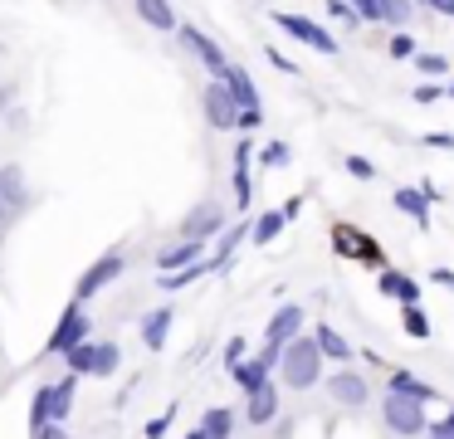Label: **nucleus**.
Segmentation results:
<instances>
[{
    "mask_svg": "<svg viewBox=\"0 0 454 439\" xmlns=\"http://www.w3.org/2000/svg\"><path fill=\"white\" fill-rule=\"evenodd\" d=\"M278 371H284L288 390H313L323 380V351H317L313 337H294L278 357Z\"/></svg>",
    "mask_w": 454,
    "mask_h": 439,
    "instance_id": "obj_1",
    "label": "nucleus"
},
{
    "mask_svg": "<svg viewBox=\"0 0 454 439\" xmlns=\"http://www.w3.org/2000/svg\"><path fill=\"white\" fill-rule=\"evenodd\" d=\"M74 390H79V376H59V380H50V386L35 390V400H30V429L64 425V419L74 415Z\"/></svg>",
    "mask_w": 454,
    "mask_h": 439,
    "instance_id": "obj_2",
    "label": "nucleus"
},
{
    "mask_svg": "<svg viewBox=\"0 0 454 439\" xmlns=\"http://www.w3.org/2000/svg\"><path fill=\"white\" fill-rule=\"evenodd\" d=\"M83 341H93V317H89V308L69 302V308L59 312V322H54L50 341H44V357H64V351L83 347Z\"/></svg>",
    "mask_w": 454,
    "mask_h": 439,
    "instance_id": "obj_3",
    "label": "nucleus"
},
{
    "mask_svg": "<svg viewBox=\"0 0 454 439\" xmlns=\"http://www.w3.org/2000/svg\"><path fill=\"white\" fill-rule=\"evenodd\" d=\"M122 273H128V254H122V249H108L103 259H93V263H89V273H83L79 288H74V302L83 308V302L98 298L103 288H113V283H118Z\"/></svg>",
    "mask_w": 454,
    "mask_h": 439,
    "instance_id": "obj_4",
    "label": "nucleus"
},
{
    "mask_svg": "<svg viewBox=\"0 0 454 439\" xmlns=\"http://www.w3.org/2000/svg\"><path fill=\"white\" fill-rule=\"evenodd\" d=\"M333 249L342 254V259L366 263V269H386V249L366 230H356V224H333Z\"/></svg>",
    "mask_w": 454,
    "mask_h": 439,
    "instance_id": "obj_5",
    "label": "nucleus"
},
{
    "mask_svg": "<svg viewBox=\"0 0 454 439\" xmlns=\"http://www.w3.org/2000/svg\"><path fill=\"white\" fill-rule=\"evenodd\" d=\"M303 332V308L298 302H284V308L269 317V327H264V361L269 366H278V357H284V347Z\"/></svg>",
    "mask_w": 454,
    "mask_h": 439,
    "instance_id": "obj_6",
    "label": "nucleus"
},
{
    "mask_svg": "<svg viewBox=\"0 0 454 439\" xmlns=\"http://www.w3.org/2000/svg\"><path fill=\"white\" fill-rule=\"evenodd\" d=\"M381 419H386V429L401 435V439H420L425 429H430L425 405H415V400H405V396H386L381 400Z\"/></svg>",
    "mask_w": 454,
    "mask_h": 439,
    "instance_id": "obj_7",
    "label": "nucleus"
},
{
    "mask_svg": "<svg viewBox=\"0 0 454 439\" xmlns=\"http://www.w3.org/2000/svg\"><path fill=\"white\" fill-rule=\"evenodd\" d=\"M274 25L284 29L288 39H298V44L317 49V54H337V39L327 35L323 25H313V20H308V15H294V10H278V15H274Z\"/></svg>",
    "mask_w": 454,
    "mask_h": 439,
    "instance_id": "obj_8",
    "label": "nucleus"
},
{
    "mask_svg": "<svg viewBox=\"0 0 454 439\" xmlns=\"http://www.w3.org/2000/svg\"><path fill=\"white\" fill-rule=\"evenodd\" d=\"M181 29V44L191 49V54L200 59V64H206V74H210V83H220V78H225V68H230V59H225V49L215 44V39L206 35V29H196V25H176Z\"/></svg>",
    "mask_w": 454,
    "mask_h": 439,
    "instance_id": "obj_9",
    "label": "nucleus"
},
{
    "mask_svg": "<svg viewBox=\"0 0 454 439\" xmlns=\"http://www.w3.org/2000/svg\"><path fill=\"white\" fill-rule=\"evenodd\" d=\"M200 107H206V122L215 127V132H239V103L230 98L225 83H206Z\"/></svg>",
    "mask_w": 454,
    "mask_h": 439,
    "instance_id": "obj_10",
    "label": "nucleus"
},
{
    "mask_svg": "<svg viewBox=\"0 0 454 439\" xmlns=\"http://www.w3.org/2000/svg\"><path fill=\"white\" fill-rule=\"evenodd\" d=\"M225 210H220L215 200H200L196 210L186 215V220H181V239H196V244H206V239H220V234H225Z\"/></svg>",
    "mask_w": 454,
    "mask_h": 439,
    "instance_id": "obj_11",
    "label": "nucleus"
},
{
    "mask_svg": "<svg viewBox=\"0 0 454 439\" xmlns=\"http://www.w3.org/2000/svg\"><path fill=\"white\" fill-rule=\"evenodd\" d=\"M200 259H206V244L176 239V244H167V249L157 254V273L167 278V273H181V269H191V263H200Z\"/></svg>",
    "mask_w": 454,
    "mask_h": 439,
    "instance_id": "obj_12",
    "label": "nucleus"
},
{
    "mask_svg": "<svg viewBox=\"0 0 454 439\" xmlns=\"http://www.w3.org/2000/svg\"><path fill=\"white\" fill-rule=\"evenodd\" d=\"M249 156H254V137H239L235 142V205L239 210H249V200H254V181H249Z\"/></svg>",
    "mask_w": 454,
    "mask_h": 439,
    "instance_id": "obj_13",
    "label": "nucleus"
},
{
    "mask_svg": "<svg viewBox=\"0 0 454 439\" xmlns=\"http://www.w3.org/2000/svg\"><path fill=\"white\" fill-rule=\"evenodd\" d=\"M327 396L337 400V405H366V376H356V371H337V376H327Z\"/></svg>",
    "mask_w": 454,
    "mask_h": 439,
    "instance_id": "obj_14",
    "label": "nucleus"
},
{
    "mask_svg": "<svg viewBox=\"0 0 454 439\" xmlns=\"http://www.w3.org/2000/svg\"><path fill=\"white\" fill-rule=\"evenodd\" d=\"M249 239V220H230L225 224V234L215 239V254H210V273H220V269H230V259H235V249Z\"/></svg>",
    "mask_w": 454,
    "mask_h": 439,
    "instance_id": "obj_15",
    "label": "nucleus"
},
{
    "mask_svg": "<svg viewBox=\"0 0 454 439\" xmlns=\"http://www.w3.org/2000/svg\"><path fill=\"white\" fill-rule=\"evenodd\" d=\"M376 288H381L386 298H395L401 308H420V283H415V278H405V273H395V269H381Z\"/></svg>",
    "mask_w": 454,
    "mask_h": 439,
    "instance_id": "obj_16",
    "label": "nucleus"
},
{
    "mask_svg": "<svg viewBox=\"0 0 454 439\" xmlns=\"http://www.w3.org/2000/svg\"><path fill=\"white\" fill-rule=\"evenodd\" d=\"M171 317H176V308H171V302H161V308H152L147 317H142V347H147V351H161V347H167Z\"/></svg>",
    "mask_w": 454,
    "mask_h": 439,
    "instance_id": "obj_17",
    "label": "nucleus"
},
{
    "mask_svg": "<svg viewBox=\"0 0 454 439\" xmlns=\"http://www.w3.org/2000/svg\"><path fill=\"white\" fill-rule=\"evenodd\" d=\"M220 83L230 88V98H235V103H239V113H254V107H259V88H254V78H249V74H245V68H239V64H230Z\"/></svg>",
    "mask_w": 454,
    "mask_h": 439,
    "instance_id": "obj_18",
    "label": "nucleus"
},
{
    "mask_svg": "<svg viewBox=\"0 0 454 439\" xmlns=\"http://www.w3.org/2000/svg\"><path fill=\"white\" fill-rule=\"evenodd\" d=\"M269 371H274V366H269L264 357H245L235 371H230V380H235V386L245 390V396H254V390H264V386H269Z\"/></svg>",
    "mask_w": 454,
    "mask_h": 439,
    "instance_id": "obj_19",
    "label": "nucleus"
},
{
    "mask_svg": "<svg viewBox=\"0 0 454 439\" xmlns=\"http://www.w3.org/2000/svg\"><path fill=\"white\" fill-rule=\"evenodd\" d=\"M386 396H405V400H415V405H430V400H434V386L415 380L411 371H391V380H386Z\"/></svg>",
    "mask_w": 454,
    "mask_h": 439,
    "instance_id": "obj_20",
    "label": "nucleus"
},
{
    "mask_svg": "<svg viewBox=\"0 0 454 439\" xmlns=\"http://www.w3.org/2000/svg\"><path fill=\"white\" fill-rule=\"evenodd\" d=\"M313 341H317V351H323V361H352V341H347L333 322H317Z\"/></svg>",
    "mask_w": 454,
    "mask_h": 439,
    "instance_id": "obj_21",
    "label": "nucleus"
},
{
    "mask_svg": "<svg viewBox=\"0 0 454 439\" xmlns=\"http://www.w3.org/2000/svg\"><path fill=\"white\" fill-rule=\"evenodd\" d=\"M132 5H137L142 25L161 29V35H167V29H176V25H181V20H176V5H171V0H132Z\"/></svg>",
    "mask_w": 454,
    "mask_h": 439,
    "instance_id": "obj_22",
    "label": "nucleus"
},
{
    "mask_svg": "<svg viewBox=\"0 0 454 439\" xmlns=\"http://www.w3.org/2000/svg\"><path fill=\"white\" fill-rule=\"evenodd\" d=\"M0 205H5V210H25V205H30L25 176L15 171V166H5V171H0Z\"/></svg>",
    "mask_w": 454,
    "mask_h": 439,
    "instance_id": "obj_23",
    "label": "nucleus"
},
{
    "mask_svg": "<svg viewBox=\"0 0 454 439\" xmlns=\"http://www.w3.org/2000/svg\"><path fill=\"white\" fill-rule=\"evenodd\" d=\"M395 210L411 215V220L420 224V230H430V200H425V195L415 191V185H401V191H395Z\"/></svg>",
    "mask_w": 454,
    "mask_h": 439,
    "instance_id": "obj_24",
    "label": "nucleus"
},
{
    "mask_svg": "<svg viewBox=\"0 0 454 439\" xmlns=\"http://www.w3.org/2000/svg\"><path fill=\"white\" fill-rule=\"evenodd\" d=\"M274 415H278V390L274 386L254 390V396H249V405H245V419H249V425H269Z\"/></svg>",
    "mask_w": 454,
    "mask_h": 439,
    "instance_id": "obj_25",
    "label": "nucleus"
},
{
    "mask_svg": "<svg viewBox=\"0 0 454 439\" xmlns=\"http://www.w3.org/2000/svg\"><path fill=\"white\" fill-rule=\"evenodd\" d=\"M200 435L206 439H230L235 435V410H225V405L206 410V415H200Z\"/></svg>",
    "mask_w": 454,
    "mask_h": 439,
    "instance_id": "obj_26",
    "label": "nucleus"
},
{
    "mask_svg": "<svg viewBox=\"0 0 454 439\" xmlns=\"http://www.w3.org/2000/svg\"><path fill=\"white\" fill-rule=\"evenodd\" d=\"M284 224H288V220H284V210H264L254 224H249V239H254L259 249H264V244H274L278 234H284Z\"/></svg>",
    "mask_w": 454,
    "mask_h": 439,
    "instance_id": "obj_27",
    "label": "nucleus"
},
{
    "mask_svg": "<svg viewBox=\"0 0 454 439\" xmlns=\"http://www.w3.org/2000/svg\"><path fill=\"white\" fill-rule=\"evenodd\" d=\"M93 357H98V341H83V347L64 351V366H69V376H93Z\"/></svg>",
    "mask_w": 454,
    "mask_h": 439,
    "instance_id": "obj_28",
    "label": "nucleus"
},
{
    "mask_svg": "<svg viewBox=\"0 0 454 439\" xmlns=\"http://www.w3.org/2000/svg\"><path fill=\"white\" fill-rule=\"evenodd\" d=\"M118 361H122L118 341H98V357H93V376H113V371H118Z\"/></svg>",
    "mask_w": 454,
    "mask_h": 439,
    "instance_id": "obj_29",
    "label": "nucleus"
},
{
    "mask_svg": "<svg viewBox=\"0 0 454 439\" xmlns=\"http://www.w3.org/2000/svg\"><path fill=\"white\" fill-rule=\"evenodd\" d=\"M415 5L411 0H381V25H411Z\"/></svg>",
    "mask_w": 454,
    "mask_h": 439,
    "instance_id": "obj_30",
    "label": "nucleus"
},
{
    "mask_svg": "<svg viewBox=\"0 0 454 439\" xmlns=\"http://www.w3.org/2000/svg\"><path fill=\"white\" fill-rule=\"evenodd\" d=\"M200 273H210V259L191 263V269H181V273H167V278H161V288H167V293H176V288H186V283H196Z\"/></svg>",
    "mask_w": 454,
    "mask_h": 439,
    "instance_id": "obj_31",
    "label": "nucleus"
},
{
    "mask_svg": "<svg viewBox=\"0 0 454 439\" xmlns=\"http://www.w3.org/2000/svg\"><path fill=\"white\" fill-rule=\"evenodd\" d=\"M401 327L411 332L415 341H425V337H430V317H425L420 308H401Z\"/></svg>",
    "mask_w": 454,
    "mask_h": 439,
    "instance_id": "obj_32",
    "label": "nucleus"
},
{
    "mask_svg": "<svg viewBox=\"0 0 454 439\" xmlns=\"http://www.w3.org/2000/svg\"><path fill=\"white\" fill-rule=\"evenodd\" d=\"M415 68H420V78H430V83H434V78L450 74V59H444V54H415Z\"/></svg>",
    "mask_w": 454,
    "mask_h": 439,
    "instance_id": "obj_33",
    "label": "nucleus"
},
{
    "mask_svg": "<svg viewBox=\"0 0 454 439\" xmlns=\"http://www.w3.org/2000/svg\"><path fill=\"white\" fill-rule=\"evenodd\" d=\"M323 5H327V15L342 20V25H362V20H356V10H352V0H323Z\"/></svg>",
    "mask_w": 454,
    "mask_h": 439,
    "instance_id": "obj_34",
    "label": "nucleus"
},
{
    "mask_svg": "<svg viewBox=\"0 0 454 439\" xmlns=\"http://www.w3.org/2000/svg\"><path fill=\"white\" fill-rule=\"evenodd\" d=\"M352 10L362 25H381V0H352Z\"/></svg>",
    "mask_w": 454,
    "mask_h": 439,
    "instance_id": "obj_35",
    "label": "nucleus"
},
{
    "mask_svg": "<svg viewBox=\"0 0 454 439\" xmlns=\"http://www.w3.org/2000/svg\"><path fill=\"white\" fill-rule=\"evenodd\" d=\"M259 161H264V166H288V146L284 142H269L264 152H259Z\"/></svg>",
    "mask_w": 454,
    "mask_h": 439,
    "instance_id": "obj_36",
    "label": "nucleus"
},
{
    "mask_svg": "<svg viewBox=\"0 0 454 439\" xmlns=\"http://www.w3.org/2000/svg\"><path fill=\"white\" fill-rule=\"evenodd\" d=\"M347 171H352V176H362V181H376V166L366 161V156H347Z\"/></svg>",
    "mask_w": 454,
    "mask_h": 439,
    "instance_id": "obj_37",
    "label": "nucleus"
},
{
    "mask_svg": "<svg viewBox=\"0 0 454 439\" xmlns=\"http://www.w3.org/2000/svg\"><path fill=\"white\" fill-rule=\"evenodd\" d=\"M239 361H245V337H230V341H225V366L235 371Z\"/></svg>",
    "mask_w": 454,
    "mask_h": 439,
    "instance_id": "obj_38",
    "label": "nucleus"
},
{
    "mask_svg": "<svg viewBox=\"0 0 454 439\" xmlns=\"http://www.w3.org/2000/svg\"><path fill=\"white\" fill-rule=\"evenodd\" d=\"M171 415H176V410H167V415H152L147 419V439H161L171 429Z\"/></svg>",
    "mask_w": 454,
    "mask_h": 439,
    "instance_id": "obj_39",
    "label": "nucleus"
},
{
    "mask_svg": "<svg viewBox=\"0 0 454 439\" xmlns=\"http://www.w3.org/2000/svg\"><path fill=\"white\" fill-rule=\"evenodd\" d=\"M391 59H415V39L411 35H395L391 39Z\"/></svg>",
    "mask_w": 454,
    "mask_h": 439,
    "instance_id": "obj_40",
    "label": "nucleus"
},
{
    "mask_svg": "<svg viewBox=\"0 0 454 439\" xmlns=\"http://www.w3.org/2000/svg\"><path fill=\"white\" fill-rule=\"evenodd\" d=\"M30 439H74L64 425H40V429H30Z\"/></svg>",
    "mask_w": 454,
    "mask_h": 439,
    "instance_id": "obj_41",
    "label": "nucleus"
},
{
    "mask_svg": "<svg viewBox=\"0 0 454 439\" xmlns=\"http://www.w3.org/2000/svg\"><path fill=\"white\" fill-rule=\"evenodd\" d=\"M259 122H264V107H254V113H239V132H259Z\"/></svg>",
    "mask_w": 454,
    "mask_h": 439,
    "instance_id": "obj_42",
    "label": "nucleus"
},
{
    "mask_svg": "<svg viewBox=\"0 0 454 439\" xmlns=\"http://www.w3.org/2000/svg\"><path fill=\"white\" fill-rule=\"evenodd\" d=\"M425 146H434V152H454V132H430Z\"/></svg>",
    "mask_w": 454,
    "mask_h": 439,
    "instance_id": "obj_43",
    "label": "nucleus"
},
{
    "mask_svg": "<svg viewBox=\"0 0 454 439\" xmlns=\"http://www.w3.org/2000/svg\"><path fill=\"white\" fill-rule=\"evenodd\" d=\"M269 64H274L278 74H298V64H294L288 54H278V49H269Z\"/></svg>",
    "mask_w": 454,
    "mask_h": 439,
    "instance_id": "obj_44",
    "label": "nucleus"
},
{
    "mask_svg": "<svg viewBox=\"0 0 454 439\" xmlns=\"http://www.w3.org/2000/svg\"><path fill=\"white\" fill-rule=\"evenodd\" d=\"M434 98H440V88H434V83H420V88H415V103H434Z\"/></svg>",
    "mask_w": 454,
    "mask_h": 439,
    "instance_id": "obj_45",
    "label": "nucleus"
},
{
    "mask_svg": "<svg viewBox=\"0 0 454 439\" xmlns=\"http://www.w3.org/2000/svg\"><path fill=\"white\" fill-rule=\"evenodd\" d=\"M278 210H284V220H294V215L303 210V195H294V200H284V205H278Z\"/></svg>",
    "mask_w": 454,
    "mask_h": 439,
    "instance_id": "obj_46",
    "label": "nucleus"
},
{
    "mask_svg": "<svg viewBox=\"0 0 454 439\" xmlns=\"http://www.w3.org/2000/svg\"><path fill=\"white\" fill-rule=\"evenodd\" d=\"M425 5H430V10H440V15H450V20H454V0H425Z\"/></svg>",
    "mask_w": 454,
    "mask_h": 439,
    "instance_id": "obj_47",
    "label": "nucleus"
},
{
    "mask_svg": "<svg viewBox=\"0 0 454 439\" xmlns=\"http://www.w3.org/2000/svg\"><path fill=\"white\" fill-rule=\"evenodd\" d=\"M434 283H444V288H454V269H434Z\"/></svg>",
    "mask_w": 454,
    "mask_h": 439,
    "instance_id": "obj_48",
    "label": "nucleus"
},
{
    "mask_svg": "<svg viewBox=\"0 0 454 439\" xmlns=\"http://www.w3.org/2000/svg\"><path fill=\"white\" fill-rule=\"evenodd\" d=\"M186 439H206V435H200V429H191V435H186Z\"/></svg>",
    "mask_w": 454,
    "mask_h": 439,
    "instance_id": "obj_49",
    "label": "nucleus"
},
{
    "mask_svg": "<svg viewBox=\"0 0 454 439\" xmlns=\"http://www.w3.org/2000/svg\"><path fill=\"white\" fill-rule=\"evenodd\" d=\"M0 220H11V210H5V205H0Z\"/></svg>",
    "mask_w": 454,
    "mask_h": 439,
    "instance_id": "obj_50",
    "label": "nucleus"
}]
</instances>
